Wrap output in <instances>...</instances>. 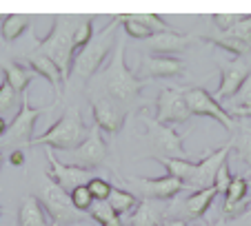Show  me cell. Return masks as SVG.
Instances as JSON below:
<instances>
[{
  "instance_id": "6da1fadb",
  "label": "cell",
  "mask_w": 251,
  "mask_h": 226,
  "mask_svg": "<svg viewBox=\"0 0 251 226\" xmlns=\"http://www.w3.org/2000/svg\"><path fill=\"white\" fill-rule=\"evenodd\" d=\"M147 85H149V80H140L133 73V69L127 67V62H125V43L118 38L114 58H111L109 67L102 73L104 95H109V98L118 100L120 104H125L127 109H131L133 104H138L142 89Z\"/></svg>"
},
{
  "instance_id": "7a4b0ae2",
  "label": "cell",
  "mask_w": 251,
  "mask_h": 226,
  "mask_svg": "<svg viewBox=\"0 0 251 226\" xmlns=\"http://www.w3.org/2000/svg\"><path fill=\"white\" fill-rule=\"evenodd\" d=\"M74 18L69 16H56L53 18V24L49 29L47 36L38 38V45L33 51L47 56L49 60H53V65L58 67L65 85L69 82L71 75V65H74Z\"/></svg>"
},
{
  "instance_id": "3957f363",
  "label": "cell",
  "mask_w": 251,
  "mask_h": 226,
  "mask_svg": "<svg viewBox=\"0 0 251 226\" xmlns=\"http://www.w3.org/2000/svg\"><path fill=\"white\" fill-rule=\"evenodd\" d=\"M118 24H120L118 20L111 18V23L104 24V29H100V31L96 33L94 40L74 56L69 80L74 78L76 82H87L89 78H94V75L98 73V69L102 67V62L107 60V56L111 53V49L118 45V38H116Z\"/></svg>"
},
{
  "instance_id": "277c9868",
  "label": "cell",
  "mask_w": 251,
  "mask_h": 226,
  "mask_svg": "<svg viewBox=\"0 0 251 226\" xmlns=\"http://www.w3.org/2000/svg\"><path fill=\"white\" fill-rule=\"evenodd\" d=\"M89 127L82 120V113L78 107H69L62 118L56 120L53 124H49L40 136L33 137L31 146H47V149H56V151H71L78 149L80 142L87 137Z\"/></svg>"
},
{
  "instance_id": "5b68a950",
  "label": "cell",
  "mask_w": 251,
  "mask_h": 226,
  "mask_svg": "<svg viewBox=\"0 0 251 226\" xmlns=\"http://www.w3.org/2000/svg\"><path fill=\"white\" fill-rule=\"evenodd\" d=\"M36 200L40 202V206L45 208L49 222L53 226H71L78 224V222L87 220V213L76 211V206L71 204V198L67 191H62L49 173H40L38 178V193H36Z\"/></svg>"
},
{
  "instance_id": "8992f818",
  "label": "cell",
  "mask_w": 251,
  "mask_h": 226,
  "mask_svg": "<svg viewBox=\"0 0 251 226\" xmlns=\"http://www.w3.org/2000/svg\"><path fill=\"white\" fill-rule=\"evenodd\" d=\"M56 104L49 107H31L27 95L20 98V109L14 113L11 122L7 124L5 136L0 137V149H11V151H25L31 146L33 142V124L38 122L43 113L51 111Z\"/></svg>"
},
{
  "instance_id": "52a82bcc",
  "label": "cell",
  "mask_w": 251,
  "mask_h": 226,
  "mask_svg": "<svg viewBox=\"0 0 251 226\" xmlns=\"http://www.w3.org/2000/svg\"><path fill=\"white\" fill-rule=\"evenodd\" d=\"M142 122L147 127V144L151 149L149 158H153V160H158V158L189 160L185 146H182V136H178L171 127L156 122L153 118H147V115H142Z\"/></svg>"
},
{
  "instance_id": "ba28073f",
  "label": "cell",
  "mask_w": 251,
  "mask_h": 226,
  "mask_svg": "<svg viewBox=\"0 0 251 226\" xmlns=\"http://www.w3.org/2000/svg\"><path fill=\"white\" fill-rule=\"evenodd\" d=\"M185 100H187V107H189L191 115L211 118L218 124H223L225 131H236V120H233V115L218 102V100L213 98L207 89H202V87H187Z\"/></svg>"
},
{
  "instance_id": "9c48e42d",
  "label": "cell",
  "mask_w": 251,
  "mask_h": 226,
  "mask_svg": "<svg viewBox=\"0 0 251 226\" xmlns=\"http://www.w3.org/2000/svg\"><path fill=\"white\" fill-rule=\"evenodd\" d=\"M107 160H109V146L104 142L102 131L94 124V127H89V133L80 142V146L69 153L67 164L80 166L85 171H96V169H104Z\"/></svg>"
},
{
  "instance_id": "30bf717a",
  "label": "cell",
  "mask_w": 251,
  "mask_h": 226,
  "mask_svg": "<svg viewBox=\"0 0 251 226\" xmlns=\"http://www.w3.org/2000/svg\"><path fill=\"white\" fill-rule=\"evenodd\" d=\"M187 87H167L156 98V122L160 124H182L191 118L189 107L185 100Z\"/></svg>"
},
{
  "instance_id": "8fae6325",
  "label": "cell",
  "mask_w": 251,
  "mask_h": 226,
  "mask_svg": "<svg viewBox=\"0 0 251 226\" xmlns=\"http://www.w3.org/2000/svg\"><path fill=\"white\" fill-rule=\"evenodd\" d=\"M220 87L216 89V100L220 104L231 100L242 85L247 82L251 73V62L247 58H233V60H223L220 62Z\"/></svg>"
},
{
  "instance_id": "7c38bea8",
  "label": "cell",
  "mask_w": 251,
  "mask_h": 226,
  "mask_svg": "<svg viewBox=\"0 0 251 226\" xmlns=\"http://www.w3.org/2000/svg\"><path fill=\"white\" fill-rule=\"evenodd\" d=\"M231 153V144H225L220 149H213L211 153L202 158L200 162H196L194 173L189 175V180L185 182V188H189L191 193L194 191H204V188L213 186V180H216V173H218L220 164H225Z\"/></svg>"
},
{
  "instance_id": "4fadbf2b",
  "label": "cell",
  "mask_w": 251,
  "mask_h": 226,
  "mask_svg": "<svg viewBox=\"0 0 251 226\" xmlns=\"http://www.w3.org/2000/svg\"><path fill=\"white\" fill-rule=\"evenodd\" d=\"M133 73L140 80H156V78H178L185 73V60L178 56H153V53H145L138 60V67Z\"/></svg>"
},
{
  "instance_id": "5bb4252c",
  "label": "cell",
  "mask_w": 251,
  "mask_h": 226,
  "mask_svg": "<svg viewBox=\"0 0 251 226\" xmlns=\"http://www.w3.org/2000/svg\"><path fill=\"white\" fill-rule=\"evenodd\" d=\"M91 111H94L96 127H98L100 131L109 133V136H118L125 120H127L129 109L125 107V104H120L118 100L109 98V95H100V98L94 100Z\"/></svg>"
},
{
  "instance_id": "9a60e30c",
  "label": "cell",
  "mask_w": 251,
  "mask_h": 226,
  "mask_svg": "<svg viewBox=\"0 0 251 226\" xmlns=\"http://www.w3.org/2000/svg\"><path fill=\"white\" fill-rule=\"evenodd\" d=\"M129 182L136 186V191L142 195V200H158V202H171L178 193L185 191V184L180 180L162 175V178H138L131 175Z\"/></svg>"
},
{
  "instance_id": "2e32d148",
  "label": "cell",
  "mask_w": 251,
  "mask_h": 226,
  "mask_svg": "<svg viewBox=\"0 0 251 226\" xmlns=\"http://www.w3.org/2000/svg\"><path fill=\"white\" fill-rule=\"evenodd\" d=\"M45 153H47V162H49V178L67 193H71L78 186H85V184H89L94 180V171H85L80 166L65 164V162H60L53 156V149L45 146Z\"/></svg>"
},
{
  "instance_id": "e0dca14e",
  "label": "cell",
  "mask_w": 251,
  "mask_h": 226,
  "mask_svg": "<svg viewBox=\"0 0 251 226\" xmlns=\"http://www.w3.org/2000/svg\"><path fill=\"white\" fill-rule=\"evenodd\" d=\"M194 40L196 36H191V33L162 31V33H153L147 40H142V47L149 53H153V56H174V53L185 51Z\"/></svg>"
},
{
  "instance_id": "ac0fdd59",
  "label": "cell",
  "mask_w": 251,
  "mask_h": 226,
  "mask_svg": "<svg viewBox=\"0 0 251 226\" xmlns=\"http://www.w3.org/2000/svg\"><path fill=\"white\" fill-rule=\"evenodd\" d=\"M251 186L249 180L245 175H236L225 191V202H223V217H240L251 208Z\"/></svg>"
},
{
  "instance_id": "d6986e66",
  "label": "cell",
  "mask_w": 251,
  "mask_h": 226,
  "mask_svg": "<svg viewBox=\"0 0 251 226\" xmlns=\"http://www.w3.org/2000/svg\"><path fill=\"white\" fill-rule=\"evenodd\" d=\"M169 202H158V200H140L138 206L129 213V226H162L167 220Z\"/></svg>"
},
{
  "instance_id": "ffe728a7",
  "label": "cell",
  "mask_w": 251,
  "mask_h": 226,
  "mask_svg": "<svg viewBox=\"0 0 251 226\" xmlns=\"http://www.w3.org/2000/svg\"><path fill=\"white\" fill-rule=\"evenodd\" d=\"M25 60H27L29 69L33 71V75H40V78H45V80H47L49 85L53 87L56 95H60L65 80H62V75H60V71H58V67L53 65V60H49L47 56H43V53H38V51L25 53Z\"/></svg>"
},
{
  "instance_id": "44dd1931",
  "label": "cell",
  "mask_w": 251,
  "mask_h": 226,
  "mask_svg": "<svg viewBox=\"0 0 251 226\" xmlns=\"http://www.w3.org/2000/svg\"><path fill=\"white\" fill-rule=\"evenodd\" d=\"M16 226H53V224L49 222L47 213H45V208L36 200V195H25L18 208Z\"/></svg>"
},
{
  "instance_id": "7402d4cb",
  "label": "cell",
  "mask_w": 251,
  "mask_h": 226,
  "mask_svg": "<svg viewBox=\"0 0 251 226\" xmlns=\"http://www.w3.org/2000/svg\"><path fill=\"white\" fill-rule=\"evenodd\" d=\"M216 195H218L216 186L204 188V191H194V193L182 202V220H185V217H189V220H200V217H204V213L211 208Z\"/></svg>"
},
{
  "instance_id": "603a6c76",
  "label": "cell",
  "mask_w": 251,
  "mask_h": 226,
  "mask_svg": "<svg viewBox=\"0 0 251 226\" xmlns=\"http://www.w3.org/2000/svg\"><path fill=\"white\" fill-rule=\"evenodd\" d=\"M0 71L5 75L2 80H5L18 95H25L27 87L31 85V80H33V71L29 69V67L20 65V62H14V60L2 62V65H0Z\"/></svg>"
},
{
  "instance_id": "cb8c5ba5",
  "label": "cell",
  "mask_w": 251,
  "mask_h": 226,
  "mask_svg": "<svg viewBox=\"0 0 251 226\" xmlns=\"http://www.w3.org/2000/svg\"><path fill=\"white\" fill-rule=\"evenodd\" d=\"M200 40H204L207 45H216V47L233 53V58H249V53H251L249 45L240 43V40H236V38H231L229 33H223V31L204 33V36H200Z\"/></svg>"
},
{
  "instance_id": "d4e9b609",
  "label": "cell",
  "mask_w": 251,
  "mask_h": 226,
  "mask_svg": "<svg viewBox=\"0 0 251 226\" xmlns=\"http://www.w3.org/2000/svg\"><path fill=\"white\" fill-rule=\"evenodd\" d=\"M29 23H31V18L25 14H9L2 18V23H0V36H2V40H5L7 45L16 43L20 36H23L25 31L29 29Z\"/></svg>"
},
{
  "instance_id": "484cf974",
  "label": "cell",
  "mask_w": 251,
  "mask_h": 226,
  "mask_svg": "<svg viewBox=\"0 0 251 226\" xmlns=\"http://www.w3.org/2000/svg\"><path fill=\"white\" fill-rule=\"evenodd\" d=\"M109 206L114 208L116 215H127V213H131L133 208L138 206V198L131 193V191H125V188H118L114 186L111 188V193H109Z\"/></svg>"
},
{
  "instance_id": "4316f807",
  "label": "cell",
  "mask_w": 251,
  "mask_h": 226,
  "mask_svg": "<svg viewBox=\"0 0 251 226\" xmlns=\"http://www.w3.org/2000/svg\"><path fill=\"white\" fill-rule=\"evenodd\" d=\"M236 129L238 131L231 142V149L236 151V156L240 158L245 164L251 166V127L247 122H240Z\"/></svg>"
},
{
  "instance_id": "83f0119b",
  "label": "cell",
  "mask_w": 251,
  "mask_h": 226,
  "mask_svg": "<svg viewBox=\"0 0 251 226\" xmlns=\"http://www.w3.org/2000/svg\"><path fill=\"white\" fill-rule=\"evenodd\" d=\"M87 217L96 220L100 226H123V220L114 213V208L109 206V202H94L91 208L87 211Z\"/></svg>"
},
{
  "instance_id": "f1b7e54d",
  "label": "cell",
  "mask_w": 251,
  "mask_h": 226,
  "mask_svg": "<svg viewBox=\"0 0 251 226\" xmlns=\"http://www.w3.org/2000/svg\"><path fill=\"white\" fill-rule=\"evenodd\" d=\"M156 162H160V164L165 166L167 175L180 180L182 184L189 180V175L194 173V166H196V162H191V160H171V158H158Z\"/></svg>"
},
{
  "instance_id": "f546056e",
  "label": "cell",
  "mask_w": 251,
  "mask_h": 226,
  "mask_svg": "<svg viewBox=\"0 0 251 226\" xmlns=\"http://www.w3.org/2000/svg\"><path fill=\"white\" fill-rule=\"evenodd\" d=\"M118 23H123V27H125V31H127V36L129 38H133V40H147V38H151L153 36V31L147 27V24H142V23H138L136 20V16L133 14H120V16H114Z\"/></svg>"
},
{
  "instance_id": "4dcf8cb0",
  "label": "cell",
  "mask_w": 251,
  "mask_h": 226,
  "mask_svg": "<svg viewBox=\"0 0 251 226\" xmlns=\"http://www.w3.org/2000/svg\"><path fill=\"white\" fill-rule=\"evenodd\" d=\"M96 31H94V18H82L80 24H76V29H74V51H80V49H85L87 45L94 40Z\"/></svg>"
},
{
  "instance_id": "1f68e13d",
  "label": "cell",
  "mask_w": 251,
  "mask_h": 226,
  "mask_svg": "<svg viewBox=\"0 0 251 226\" xmlns=\"http://www.w3.org/2000/svg\"><path fill=\"white\" fill-rule=\"evenodd\" d=\"M18 100H20V95L5 80L0 82V115L2 118H5V113L18 111Z\"/></svg>"
},
{
  "instance_id": "d6a6232c",
  "label": "cell",
  "mask_w": 251,
  "mask_h": 226,
  "mask_svg": "<svg viewBox=\"0 0 251 226\" xmlns=\"http://www.w3.org/2000/svg\"><path fill=\"white\" fill-rule=\"evenodd\" d=\"M223 33H229L231 38H236V40L251 47V16H240V20L229 31H223Z\"/></svg>"
},
{
  "instance_id": "836d02e7",
  "label": "cell",
  "mask_w": 251,
  "mask_h": 226,
  "mask_svg": "<svg viewBox=\"0 0 251 226\" xmlns=\"http://www.w3.org/2000/svg\"><path fill=\"white\" fill-rule=\"evenodd\" d=\"M69 198H71V204L76 206V211H80V213H87L91 208V204H94V198H91L87 184H85V186L74 188V191L69 193Z\"/></svg>"
},
{
  "instance_id": "e575fe53",
  "label": "cell",
  "mask_w": 251,
  "mask_h": 226,
  "mask_svg": "<svg viewBox=\"0 0 251 226\" xmlns=\"http://www.w3.org/2000/svg\"><path fill=\"white\" fill-rule=\"evenodd\" d=\"M87 188H89L94 202H104V200H109V193H111V188L114 186H111L104 178H94L89 184H87Z\"/></svg>"
},
{
  "instance_id": "d590c367",
  "label": "cell",
  "mask_w": 251,
  "mask_h": 226,
  "mask_svg": "<svg viewBox=\"0 0 251 226\" xmlns=\"http://www.w3.org/2000/svg\"><path fill=\"white\" fill-rule=\"evenodd\" d=\"M231 180H233V175H231V171H229V164H227V162H225V164H220L218 173H216V180H213V186H216V191H218V195L227 191V188H229V184H231Z\"/></svg>"
},
{
  "instance_id": "8d00e7d4",
  "label": "cell",
  "mask_w": 251,
  "mask_h": 226,
  "mask_svg": "<svg viewBox=\"0 0 251 226\" xmlns=\"http://www.w3.org/2000/svg\"><path fill=\"white\" fill-rule=\"evenodd\" d=\"M238 20H240L238 14H213L211 16V23H213V27H216V31H229Z\"/></svg>"
},
{
  "instance_id": "74e56055",
  "label": "cell",
  "mask_w": 251,
  "mask_h": 226,
  "mask_svg": "<svg viewBox=\"0 0 251 226\" xmlns=\"http://www.w3.org/2000/svg\"><path fill=\"white\" fill-rule=\"evenodd\" d=\"M9 162L11 166H25V151H11Z\"/></svg>"
},
{
  "instance_id": "f35d334b",
  "label": "cell",
  "mask_w": 251,
  "mask_h": 226,
  "mask_svg": "<svg viewBox=\"0 0 251 226\" xmlns=\"http://www.w3.org/2000/svg\"><path fill=\"white\" fill-rule=\"evenodd\" d=\"M162 226H189V224H187V220H182V217H167V220L162 222Z\"/></svg>"
},
{
  "instance_id": "ab89813d",
  "label": "cell",
  "mask_w": 251,
  "mask_h": 226,
  "mask_svg": "<svg viewBox=\"0 0 251 226\" xmlns=\"http://www.w3.org/2000/svg\"><path fill=\"white\" fill-rule=\"evenodd\" d=\"M229 113H236V115H240V118H251V107H247V109H229Z\"/></svg>"
},
{
  "instance_id": "60d3db41",
  "label": "cell",
  "mask_w": 251,
  "mask_h": 226,
  "mask_svg": "<svg viewBox=\"0 0 251 226\" xmlns=\"http://www.w3.org/2000/svg\"><path fill=\"white\" fill-rule=\"evenodd\" d=\"M5 131H7V120L2 118V115H0V137L5 136Z\"/></svg>"
},
{
  "instance_id": "b9f144b4",
  "label": "cell",
  "mask_w": 251,
  "mask_h": 226,
  "mask_svg": "<svg viewBox=\"0 0 251 226\" xmlns=\"http://www.w3.org/2000/svg\"><path fill=\"white\" fill-rule=\"evenodd\" d=\"M2 162H5V160H2V153H0V169H2Z\"/></svg>"
},
{
  "instance_id": "7bdbcfd3",
  "label": "cell",
  "mask_w": 251,
  "mask_h": 226,
  "mask_svg": "<svg viewBox=\"0 0 251 226\" xmlns=\"http://www.w3.org/2000/svg\"><path fill=\"white\" fill-rule=\"evenodd\" d=\"M0 217H2V206H0Z\"/></svg>"
},
{
  "instance_id": "ee69618b",
  "label": "cell",
  "mask_w": 251,
  "mask_h": 226,
  "mask_svg": "<svg viewBox=\"0 0 251 226\" xmlns=\"http://www.w3.org/2000/svg\"><path fill=\"white\" fill-rule=\"evenodd\" d=\"M249 186H251V184H249Z\"/></svg>"
},
{
  "instance_id": "f6af8a7d",
  "label": "cell",
  "mask_w": 251,
  "mask_h": 226,
  "mask_svg": "<svg viewBox=\"0 0 251 226\" xmlns=\"http://www.w3.org/2000/svg\"><path fill=\"white\" fill-rule=\"evenodd\" d=\"M14 226H16V224H14Z\"/></svg>"
}]
</instances>
